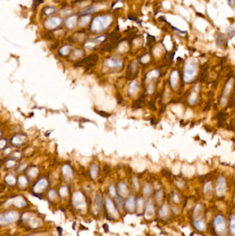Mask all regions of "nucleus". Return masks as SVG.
<instances>
[{
    "mask_svg": "<svg viewBox=\"0 0 235 236\" xmlns=\"http://www.w3.org/2000/svg\"><path fill=\"white\" fill-rule=\"evenodd\" d=\"M112 21V17L109 15H101V16L95 17L90 24V31L97 33L105 30L111 24Z\"/></svg>",
    "mask_w": 235,
    "mask_h": 236,
    "instance_id": "1",
    "label": "nucleus"
},
{
    "mask_svg": "<svg viewBox=\"0 0 235 236\" xmlns=\"http://www.w3.org/2000/svg\"><path fill=\"white\" fill-rule=\"evenodd\" d=\"M196 75V64L190 62L185 63L183 70V79L185 82H190L193 80Z\"/></svg>",
    "mask_w": 235,
    "mask_h": 236,
    "instance_id": "2",
    "label": "nucleus"
},
{
    "mask_svg": "<svg viewBox=\"0 0 235 236\" xmlns=\"http://www.w3.org/2000/svg\"><path fill=\"white\" fill-rule=\"evenodd\" d=\"M213 225L215 230L219 235H225L226 233V224L225 217L222 215L219 214L214 217Z\"/></svg>",
    "mask_w": 235,
    "mask_h": 236,
    "instance_id": "3",
    "label": "nucleus"
},
{
    "mask_svg": "<svg viewBox=\"0 0 235 236\" xmlns=\"http://www.w3.org/2000/svg\"><path fill=\"white\" fill-rule=\"evenodd\" d=\"M97 61H98V55L96 54H92L82 59L81 61L77 62L75 64V66H77V67H80V66H85L86 70H89L90 68H91L93 66L96 64Z\"/></svg>",
    "mask_w": 235,
    "mask_h": 236,
    "instance_id": "4",
    "label": "nucleus"
},
{
    "mask_svg": "<svg viewBox=\"0 0 235 236\" xmlns=\"http://www.w3.org/2000/svg\"><path fill=\"white\" fill-rule=\"evenodd\" d=\"M61 24V19L57 17H52L48 19L44 23V26L46 28L52 29V28H57Z\"/></svg>",
    "mask_w": 235,
    "mask_h": 236,
    "instance_id": "5",
    "label": "nucleus"
},
{
    "mask_svg": "<svg viewBox=\"0 0 235 236\" xmlns=\"http://www.w3.org/2000/svg\"><path fill=\"white\" fill-rule=\"evenodd\" d=\"M225 180L224 177H219L217 179V184L216 188V193L217 196H221L225 192Z\"/></svg>",
    "mask_w": 235,
    "mask_h": 236,
    "instance_id": "6",
    "label": "nucleus"
},
{
    "mask_svg": "<svg viewBox=\"0 0 235 236\" xmlns=\"http://www.w3.org/2000/svg\"><path fill=\"white\" fill-rule=\"evenodd\" d=\"M137 72V64L135 61H132L128 66L127 72H126V77L128 79H132L136 76Z\"/></svg>",
    "mask_w": 235,
    "mask_h": 236,
    "instance_id": "7",
    "label": "nucleus"
},
{
    "mask_svg": "<svg viewBox=\"0 0 235 236\" xmlns=\"http://www.w3.org/2000/svg\"><path fill=\"white\" fill-rule=\"evenodd\" d=\"M105 63L110 68H119L121 66V61L120 59L115 57H110L105 60Z\"/></svg>",
    "mask_w": 235,
    "mask_h": 236,
    "instance_id": "8",
    "label": "nucleus"
},
{
    "mask_svg": "<svg viewBox=\"0 0 235 236\" xmlns=\"http://www.w3.org/2000/svg\"><path fill=\"white\" fill-rule=\"evenodd\" d=\"M25 142V138H24V135H17L13 136L12 139L10 140V142L13 145L16 146H19L21 144H23Z\"/></svg>",
    "mask_w": 235,
    "mask_h": 236,
    "instance_id": "9",
    "label": "nucleus"
},
{
    "mask_svg": "<svg viewBox=\"0 0 235 236\" xmlns=\"http://www.w3.org/2000/svg\"><path fill=\"white\" fill-rule=\"evenodd\" d=\"M178 79H179L178 72H177V71H172L171 74H170V85H171L172 88L175 89L177 88V83H178Z\"/></svg>",
    "mask_w": 235,
    "mask_h": 236,
    "instance_id": "10",
    "label": "nucleus"
},
{
    "mask_svg": "<svg viewBox=\"0 0 235 236\" xmlns=\"http://www.w3.org/2000/svg\"><path fill=\"white\" fill-rule=\"evenodd\" d=\"M77 24V17L76 15H73L66 19V26L68 28H73L75 27V26Z\"/></svg>",
    "mask_w": 235,
    "mask_h": 236,
    "instance_id": "11",
    "label": "nucleus"
},
{
    "mask_svg": "<svg viewBox=\"0 0 235 236\" xmlns=\"http://www.w3.org/2000/svg\"><path fill=\"white\" fill-rule=\"evenodd\" d=\"M232 85H233V79H230L229 82L226 84V85L224 88V90H223V97H225L227 95L229 94L230 91L232 88Z\"/></svg>",
    "mask_w": 235,
    "mask_h": 236,
    "instance_id": "12",
    "label": "nucleus"
},
{
    "mask_svg": "<svg viewBox=\"0 0 235 236\" xmlns=\"http://www.w3.org/2000/svg\"><path fill=\"white\" fill-rule=\"evenodd\" d=\"M230 231L232 236H235V214L231 215L230 218Z\"/></svg>",
    "mask_w": 235,
    "mask_h": 236,
    "instance_id": "13",
    "label": "nucleus"
},
{
    "mask_svg": "<svg viewBox=\"0 0 235 236\" xmlns=\"http://www.w3.org/2000/svg\"><path fill=\"white\" fill-rule=\"evenodd\" d=\"M70 50H71V47L69 45H64L60 48V49L59 50V55L61 56H65V55H68L70 53Z\"/></svg>",
    "mask_w": 235,
    "mask_h": 236,
    "instance_id": "14",
    "label": "nucleus"
},
{
    "mask_svg": "<svg viewBox=\"0 0 235 236\" xmlns=\"http://www.w3.org/2000/svg\"><path fill=\"white\" fill-rule=\"evenodd\" d=\"M121 37V35L119 34V33H117V31H116V32L114 31V32H112L111 33V35H110V39L111 40L113 44H115L116 42H117L119 39H120Z\"/></svg>",
    "mask_w": 235,
    "mask_h": 236,
    "instance_id": "15",
    "label": "nucleus"
},
{
    "mask_svg": "<svg viewBox=\"0 0 235 236\" xmlns=\"http://www.w3.org/2000/svg\"><path fill=\"white\" fill-rule=\"evenodd\" d=\"M194 225L197 229L199 231H203L205 229V224L202 220H197L194 222Z\"/></svg>",
    "mask_w": 235,
    "mask_h": 236,
    "instance_id": "16",
    "label": "nucleus"
},
{
    "mask_svg": "<svg viewBox=\"0 0 235 236\" xmlns=\"http://www.w3.org/2000/svg\"><path fill=\"white\" fill-rule=\"evenodd\" d=\"M138 88H139V86H138V84H137V82H132V83L130 84L129 93H131V94H134V93L137 92Z\"/></svg>",
    "mask_w": 235,
    "mask_h": 236,
    "instance_id": "17",
    "label": "nucleus"
},
{
    "mask_svg": "<svg viewBox=\"0 0 235 236\" xmlns=\"http://www.w3.org/2000/svg\"><path fill=\"white\" fill-rule=\"evenodd\" d=\"M56 12V8L53 6H47L44 9V14L46 15H50L54 14Z\"/></svg>",
    "mask_w": 235,
    "mask_h": 236,
    "instance_id": "18",
    "label": "nucleus"
},
{
    "mask_svg": "<svg viewBox=\"0 0 235 236\" xmlns=\"http://www.w3.org/2000/svg\"><path fill=\"white\" fill-rule=\"evenodd\" d=\"M98 171H99L98 166H97L96 164H92V166L90 167V175H91V176L93 178L97 177V174H98Z\"/></svg>",
    "mask_w": 235,
    "mask_h": 236,
    "instance_id": "19",
    "label": "nucleus"
},
{
    "mask_svg": "<svg viewBox=\"0 0 235 236\" xmlns=\"http://www.w3.org/2000/svg\"><path fill=\"white\" fill-rule=\"evenodd\" d=\"M212 191V184L211 182H208L207 183L205 184L204 187H203V192H204L205 194L206 195H209L210 194Z\"/></svg>",
    "mask_w": 235,
    "mask_h": 236,
    "instance_id": "20",
    "label": "nucleus"
},
{
    "mask_svg": "<svg viewBox=\"0 0 235 236\" xmlns=\"http://www.w3.org/2000/svg\"><path fill=\"white\" fill-rule=\"evenodd\" d=\"M197 97V92H195L194 91H193L192 92L191 94H190L189 99H188V101H189V103L190 104H194L195 102H196Z\"/></svg>",
    "mask_w": 235,
    "mask_h": 236,
    "instance_id": "21",
    "label": "nucleus"
},
{
    "mask_svg": "<svg viewBox=\"0 0 235 236\" xmlns=\"http://www.w3.org/2000/svg\"><path fill=\"white\" fill-rule=\"evenodd\" d=\"M97 8L95 7V6H90L87 9L84 10L81 12V14H84V15H86V14H89V13H92L93 12H95V11H97Z\"/></svg>",
    "mask_w": 235,
    "mask_h": 236,
    "instance_id": "22",
    "label": "nucleus"
},
{
    "mask_svg": "<svg viewBox=\"0 0 235 236\" xmlns=\"http://www.w3.org/2000/svg\"><path fill=\"white\" fill-rule=\"evenodd\" d=\"M89 21H90L89 16H84L81 17V19L80 20V24L81 26H86L87 25Z\"/></svg>",
    "mask_w": 235,
    "mask_h": 236,
    "instance_id": "23",
    "label": "nucleus"
},
{
    "mask_svg": "<svg viewBox=\"0 0 235 236\" xmlns=\"http://www.w3.org/2000/svg\"><path fill=\"white\" fill-rule=\"evenodd\" d=\"M158 74H159V73L157 71H151V72H150L149 73H148L147 77L150 79L155 78V77H157V76H158Z\"/></svg>",
    "mask_w": 235,
    "mask_h": 236,
    "instance_id": "24",
    "label": "nucleus"
},
{
    "mask_svg": "<svg viewBox=\"0 0 235 236\" xmlns=\"http://www.w3.org/2000/svg\"><path fill=\"white\" fill-rule=\"evenodd\" d=\"M63 173L64 174L70 175L72 173V171L68 166H64L63 167Z\"/></svg>",
    "mask_w": 235,
    "mask_h": 236,
    "instance_id": "25",
    "label": "nucleus"
},
{
    "mask_svg": "<svg viewBox=\"0 0 235 236\" xmlns=\"http://www.w3.org/2000/svg\"><path fill=\"white\" fill-rule=\"evenodd\" d=\"M227 32H228V36H229L230 38H232V37L235 35V30H234V28H232V27L228 28L227 29Z\"/></svg>",
    "mask_w": 235,
    "mask_h": 236,
    "instance_id": "26",
    "label": "nucleus"
},
{
    "mask_svg": "<svg viewBox=\"0 0 235 236\" xmlns=\"http://www.w3.org/2000/svg\"><path fill=\"white\" fill-rule=\"evenodd\" d=\"M167 213H168V211H167V208H166V206H163L162 209H161L160 211H159V215H161V216H166V215H167Z\"/></svg>",
    "mask_w": 235,
    "mask_h": 236,
    "instance_id": "27",
    "label": "nucleus"
},
{
    "mask_svg": "<svg viewBox=\"0 0 235 236\" xmlns=\"http://www.w3.org/2000/svg\"><path fill=\"white\" fill-rule=\"evenodd\" d=\"M150 191H151V189H150V186L149 185H146L145 187L143 189V192L145 194L148 195L150 193Z\"/></svg>",
    "mask_w": 235,
    "mask_h": 236,
    "instance_id": "28",
    "label": "nucleus"
},
{
    "mask_svg": "<svg viewBox=\"0 0 235 236\" xmlns=\"http://www.w3.org/2000/svg\"><path fill=\"white\" fill-rule=\"evenodd\" d=\"M97 111V113H98L99 115H100L101 116H102V117H109L110 115L109 113H106V112H103V111Z\"/></svg>",
    "mask_w": 235,
    "mask_h": 236,
    "instance_id": "29",
    "label": "nucleus"
},
{
    "mask_svg": "<svg viewBox=\"0 0 235 236\" xmlns=\"http://www.w3.org/2000/svg\"><path fill=\"white\" fill-rule=\"evenodd\" d=\"M74 55H76V57H77V58H78V57H80L82 55V51L80 49H77L75 51Z\"/></svg>",
    "mask_w": 235,
    "mask_h": 236,
    "instance_id": "30",
    "label": "nucleus"
},
{
    "mask_svg": "<svg viewBox=\"0 0 235 236\" xmlns=\"http://www.w3.org/2000/svg\"><path fill=\"white\" fill-rule=\"evenodd\" d=\"M33 1H34V6H37L39 4H41L44 1V0H33Z\"/></svg>",
    "mask_w": 235,
    "mask_h": 236,
    "instance_id": "31",
    "label": "nucleus"
},
{
    "mask_svg": "<svg viewBox=\"0 0 235 236\" xmlns=\"http://www.w3.org/2000/svg\"><path fill=\"white\" fill-rule=\"evenodd\" d=\"M161 197H162V192L161 191H157L156 193V197L157 199H161Z\"/></svg>",
    "mask_w": 235,
    "mask_h": 236,
    "instance_id": "32",
    "label": "nucleus"
},
{
    "mask_svg": "<svg viewBox=\"0 0 235 236\" xmlns=\"http://www.w3.org/2000/svg\"><path fill=\"white\" fill-rule=\"evenodd\" d=\"M128 19L132 20V21H137V18H136L134 16H133V15H129L128 16Z\"/></svg>",
    "mask_w": 235,
    "mask_h": 236,
    "instance_id": "33",
    "label": "nucleus"
},
{
    "mask_svg": "<svg viewBox=\"0 0 235 236\" xmlns=\"http://www.w3.org/2000/svg\"><path fill=\"white\" fill-rule=\"evenodd\" d=\"M228 4L229 6H232L234 4V0H228Z\"/></svg>",
    "mask_w": 235,
    "mask_h": 236,
    "instance_id": "34",
    "label": "nucleus"
},
{
    "mask_svg": "<svg viewBox=\"0 0 235 236\" xmlns=\"http://www.w3.org/2000/svg\"><path fill=\"white\" fill-rule=\"evenodd\" d=\"M173 197H174V199H173V201L175 202H178L179 199L178 198V196H177V195L176 194H174L173 195Z\"/></svg>",
    "mask_w": 235,
    "mask_h": 236,
    "instance_id": "35",
    "label": "nucleus"
}]
</instances>
